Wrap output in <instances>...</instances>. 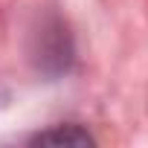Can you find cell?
Returning a JSON list of instances; mask_svg holds the SVG:
<instances>
[{"mask_svg":"<svg viewBox=\"0 0 148 148\" xmlns=\"http://www.w3.org/2000/svg\"><path fill=\"white\" fill-rule=\"evenodd\" d=\"M32 142H38V145H90L93 136L87 131H82L79 125H64V128H52V131L38 134Z\"/></svg>","mask_w":148,"mask_h":148,"instance_id":"cell-1","label":"cell"}]
</instances>
